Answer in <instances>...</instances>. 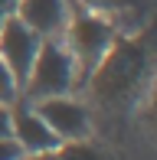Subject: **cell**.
<instances>
[{
    "instance_id": "1",
    "label": "cell",
    "mask_w": 157,
    "mask_h": 160,
    "mask_svg": "<svg viewBox=\"0 0 157 160\" xmlns=\"http://www.w3.org/2000/svg\"><path fill=\"white\" fill-rule=\"evenodd\" d=\"M147 78V49L131 39H115L92 72V95L102 108H124Z\"/></svg>"
},
{
    "instance_id": "2",
    "label": "cell",
    "mask_w": 157,
    "mask_h": 160,
    "mask_svg": "<svg viewBox=\"0 0 157 160\" xmlns=\"http://www.w3.org/2000/svg\"><path fill=\"white\" fill-rule=\"evenodd\" d=\"M75 88V62L69 56V49L59 39H43L39 52L33 59V69L23 82V98L43 101V98H56V95H69Z\"/></svg>"
},
{
    "instance_id": "3",
    "label": "cell",
    "mask_w": 157,
    "mask_h": 160,
    "mask_svg": "<svg viewBox=\"0 0 157 160\" xmlns=\"http://www.w3.org/2000/svg\"><path fill=\"white\" fill-rule=\"evenodd\" d=\"M69 36V56H72L75 62V85L85 82V78L95 72V65L102 62V56L111 49V42L118 39L115 36V26L108 23L105 17H98V13H78V17L72 20V23H66V30H62Z\"/></svg>"
},
{
    "instance_id": "4",
    "label": "cell",
    "mask_w": 157,
    "mask_h": 160,
    "mask_svg": "<svg viewBox=\"0 0 157 160\" xmlns=\"http://www.w3.org/2000/svg\"><path fill=\"white\" fill-rule=\"evenodd\" d=\"M39 42L43 39L17 13L0 20V62L10 69V75L17 78L20 88H23L26 75H30V69H33V59H36V52H39Z\"/></svg>"
},
{
    "instance_id": "5",
    "label": "cell",
    "mask_w": 157,
    "mask_h": 160,
    "mask_svg": "<svg viewBox=\"0 0 157 160\" xmlns=\"http://www.w3.org/2000/svg\"><path fill=\"white\" fill-rule=\"evenodd\" d=\"M33 111L46 121V128L53 131L59 141H82L92 128L89 108L82 101L69 98V95H56V98H43L33 101Z\"/></svg>"
},
{
    "instance_id": "6",
    "label": "cell",
    "mask_w": 157,
    "mask_h": 160,
    "mask_svg": "<svg viewBox=\"0 0 157 160\" xmlns=\"http://www.w3.org/2000/svg\"><path fill=\"white\" fill-rule=\"evenodd\" d=\"M10 137L23 147V154H43V150H56L59 147V137L46 128V121L33 111L30 101H13L10 111Z\"/></svg>"
},
{
    "instance_id": "7",
    "label": "cell",
    "mask_w": 157,
    "mask_h": 160,
    "mask_svg": "<svg viewBox=\"0 0 157 160\" xmlns=\"http://www.w3.org/2000/svg\"><path fill=\"white\" fill-rule=\"evenodd\" d=\"M17 17L39 39H56V36H62L69 23V3L66 0H20Z\"/></svg>"
},
{
    "instance_id": "8",
    "label": "cell",
    "mask_w": 157,
    "mask_h": 160,
    "mask_svg": "<svg viewBox=\"0 0 157 160\" xmlns=\"http://www.w3.org/2000/svg\"><path fill=\"white\" fill-rule=\"evenodd\" d=\"M56 157L59 160H115L105 147H98V144L92 141H62L59 147H56Z\"/></svg>"
},
{
    "instance_id": "9",
    "label": "cell",
    "mask_w": 157,
    "mask_h": 160,
    "mask_svg": "<svg viewBox=\"0 0 157 160\" xmlns=\"http://www.w3.org/2000/svg\"><path fill=\"white\" fill-rule=\"evenodd\" d=\"M17 98H20V85H17V78L10 75V69L0 62V105L10 108Z\"/></svg>"
},
{
    "instance_id": "10",
    "label": "cell",
    "mask_w": 157,
    "mask_h": 160,
    "mask_svg": "<svg viewBox=\"0 0 157 160\" xmlns=\"http://www.w3.org/2000/svg\"><path fill=\"white\" fill-rule=\"evenodd\" d=\"M20 157H23V147H20L10 134L0 137V160H20Z\"/></svg>"
},
{
    "instance_id": "11",
    "label": "cell",
    "mask_w": 157,
    "mask_h": 160,
    "mask_svg": "<svg viewBox=\"0 0 157 160\" xmlns=\"http://www.w3.org/2000/svg\"><path fill=\"white\" fill-rule=\"evenodd\" d=\"M89 3L98 10H128V7H138L141 0H89Z\"/></svg>"
},
{
    "instance_id": "12",
    "label": "cell",
    "mask_w": 157,
    "mask_h": 160,
    "mask_svg": "<svg viewBox=\"0 0 157 160\" xmlns=\"http://www.w3.org/2000/svg\"><path fill=\"white\" fill-rule=\"evenodd\" d=\"M7 134H10V108L0 105V137H7Z\"/></svg>"
},
{
    "instance_id": "13",
    "label": "cell",
    "mask_w": 157,
    "mask_h": 160,
    "mask_svg": "<svg viewBox=\"0 0 157 160\" xmlns=\"http://www.w3.org/2000/svg\"><path fill=\"white\" fill-rule=\"evenodd\" d=\"M20 160H59V157H56V150H43V154H23Z\"/></svg>"
},
{
    "instance_id": "14",
    "label": "cell",
    "mask_w": 157,
    "mask_h": 160,
    "mask_svg": "<svg viewBox=\"0 0 157 160\" xmlns=\"http://www.w3.org/2000/svg\"><path fill=\"white\" fill-rule=\"evenodd\" d=\"M17 3H20V0H0V17H10V13H17Z\"/></svg>"
},
{
    "instance_id": "15",
    "label": "cell",
    "mask_w": 157,
    "mask_h": 160,
    "mask_svg": "<svg viewBox=\"0 0 157 160\" xmlns=\"http://www.w3.org/2000/svg\"><path fill=\"white\" fill-rule=\"evenodd\" d=\"M0 20H3V17H0Z\"/></svg>"
}]
</instances>
